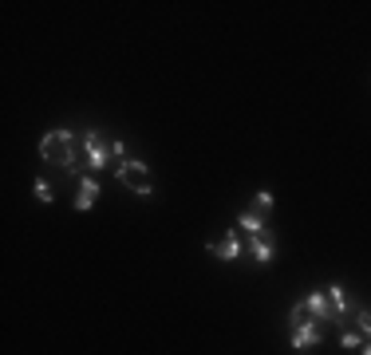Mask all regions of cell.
Wrapping results in <instances>:
<instances>
[{"label":"cell","instance_id":"7","mask_svg":"<svg viewBox=\"0 0 371 355\" xmlns=\"http://www.w3.org/2000/svg\"><path fill=\"white\" fill-rule=\"evenodd\" d=\"M237 229H245L249 237L269 233V229H265V213H261V210H245V213H237Z\"/></svg>","mask_w":371,"mask_h":355},{"label":"cell","instance_id":"10","mask_svg":"<svg viewBox=\"0 0 371 355\" xmlns=\"http://www.w3.org/2000/svg\"><path fill=\"white\" fill-rule=\"evenodd\" d=\"M253 261L257 264H269V257H273V241H269V233H261V237H253Z\"/></svg>","mask_w":371,"mask_h":355},{"label":"cell","instance_id":"11","mask_svg":"<svg viewBox=\"0 0 371 355\" xmlns=\"http://www.w3.org/2000/svg\"><path fill=\"white\" fill-rule=\"evenodd\" d=\"M328 292V300H332V308H336V316H343V312H352V300H348V292L336 284V288H324Z\"/></svg>","mask_w":371,"mask_h":355},{"label":"cell","instance_id":"2","mask_svg":"<svg viewBox=\"0 0 371 355\" xmlns=\"http://www.w3.org/2000/svg\"><path fill=\"white\" fill-rule=\"evenodd\" d=\"M115 174H119V186H127L130 193H139V198H150V193H154V178H150V170L142 162H135V158L119 162V166H115Z\"/></svg>","mask_w":371,"mask_h":355},{"label":"cell","instance_id":"12","mask_svg":"<svg viewBox=\"0 0 371 355\" xmlns=\"http://www.w3.org/2000/svg\"><path fill=\"white\" fill-rule=\"evenodd\" d=\"M355 324H360V332L371 339V308H360V312H355Z\"/></svg>","mask_w":371,"mask_h":355},{"label":"cell","instance_id":"8","mask_svg":"<svg viewBox=\"0 0 371 355\" xmlns=\"http://www.w3.org/2000/svg\"><path fill=\"white\" fill-rule=\"evenodd\" d=\"M288 324H292V328H316L320 320H316V316H312V308H308V304L300 300V304H292V312H288Z\"/></svg>","mask_w":371,"mask_h":355},{"label":"cell","instance_id":"1","mask_svg":"<svg viewBox=\"0 0 371 355\" xmlns=\"http://www.w3.org/2000/svg\"><path fill=\"white\" fill-rule=\"evenodd\" d=\"M40 158L52 166H59L64 174H79V166H75V138L72 130H47L44 138H40Z\"/></svg>","mask_w":371,"mask_h":355},{"label":"cell","instance_id":"4","mask_svg":"<svg viewBox=\"0 0 371 355\" xmlns=\"http://www.w3.org/2000/svg\"><path fill=\"white\" fill-rule=\"evenodd\" d=\"M210 257H214V261H237V257H241V241H237V233H225L222 241H210Z\"/></svg>","mask_w":371,"mask_h":355},{"label":"cell","instance_id":"16","mask_svg":"<svg viewBox=\"0 0 371 355\" xmlns=\"http://www.w3.org/2000/svg\"><path fill=\"white\" fill-rule=\"evenodd\" d=\"M363 355H371V344H367V347H363Z\"/></svg>","mask_w":371,"mask_h":355},{"label":"cell","instance_id":"14","mask_svg":"<svg viewBox=\"0 0 371 355\" xmlns=\"http://www.w3.org/2000/svg\"><path fill=\"white\" fill-rule=\"evenodd\" d=\"M36 201H44V205L52 201V186H47L44 178H36Z\"/></svg>","mask_w":371,"mask_h":355},{"label":"cell","instance_id":"9","mask_svg":"<svg viewBox=\"0 0 371 355\" xmlns=\"http://www.w3.org/2000/svg\"><path fill=\"white\" fill-rule=\"evenodd\" d=\"M320 344V328H292V347L304 351V347H316Z\"/></svg>","mask_w":371,"mask_h":355},{"label":"cell","instance_id":"15","mask_svg":"<svg viewBox=\"0 0 371 355\" xmlns=\"http://www.w3.org/2000/svg\"><path fill=\"white\" fill-rule=\"evenodd\" d=\"M340 344H343V347H360V332H343Z\"/></svg>","mask_w":371,"mask_h":355},{"label":"cell","instance_id":"6","mask_svg":"<svg viewBox=\"0 0 371 355\" xmlns=\"http://www.w3.org/2000/svg\"><path fill=\"white\" fill-rule=\"evenodd\" d=\"M95 201H99V182H95V178H79V198H75V210L84 213V210H91Z\"/></svg>","mask_w":371,"mask_h":355},{"label":"cell","instance_id":"3","mask_svg":"<svg viewBox=\"0 0 371 355\" xmlns=\"http://www.w3.org/2000/svg\"><path fill=\"white\" fill-rule=\"evenodd\" d=\"M79 150H84V158H87V166H91V170H103V166H107V158L115 154V150L107 146V138H103L99 130H87L84 142H79Z\"/></svg>","mask_w":371,"mask_h":355},{"label":"cell","instance_id":"5","mask_svg":"<svg viewBox=\"0 0 371 355\" xmlns=\"http://www.w3.org/2000/svg\"><path fill=\"white\" fill-rule=\"evenodd\" d=\"M308 308H312V316L320 320V324H328V320L336 316V308H332V300H328V292H308Z\"/></svg>","mask_w":371,"mask_h":355},{"label":"cell","instance_id":"13","mask_svg":"<svg viewBox=\"0 0 371 355\" xmlns=\"http://www.w3.org/2000/svg\"><path fill=\"white\" fill-rule=\"evenodd\" d=\"M253 210L269 213V210H273V193H269V190H261V193H257V201H253Z\"/></svg>","mask_w":371,"mask_h":355}]
</instances>
